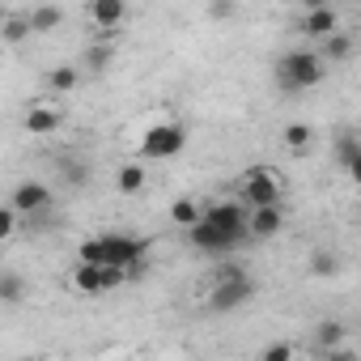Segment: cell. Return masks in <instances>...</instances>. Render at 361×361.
<instances>
[{
  "label": "cell",
  "mask_w": 361,
  "mask_h": 361,
  "mask_svg": "<svg viewBox=\"0 0 361 361\" xmlns=\"http://www.w3.org/2000/svg\"><path fill=\"white\" fill-rule=\"evenodd\" d=\"M60 123H64V111L56 102H30L22 111V128L30 136H51V132H60Z\"/></svg>",
  "instance_id": "12"
},
{
  "label": "cell",
  "mask_w": 361,
  "mask_h": 361,
  "mask_svg": "<svg viewBox=\"0 0 361 361\" xmlns=\"http://www.w3.org/2000/svg\"><path fill=\"white\" fill-rule=\"evenodd\" d=\"M331 30H340V13H336V5H323V9H306V18H302V35L306 39H323V35H331Z\"/></svg>",
  "instance_id": "13"
},
{
  "label": "cell",
  "mask_w": 361,
  "mask_h": 361,
  "mask_svg": "<svg viewBox=\"0 0 361 361\" xmlns=\"http://www.w3.org/2000/svg\"><path fill=\"white\" fill-rule=\"evenodd\" d=\"M357 153H361V149H357V132L344 128V132L336 136V166H340L344 174H353V170H357Z\"/></svg>",
  "instance_id": "18"
},
{
  "label": "cell",
  "mask_w": 361,
  "mask_h": 361,
  "mask_svg": "<svg viewBox=\"0 0 361 361\" xmlns=\"http://www.w3.org/2000/svg\"><path fill=\"white\" fill-rule=\"evenodd\" d=\"M319 56H327V60L344 64V60L353 56V39H348L344 30H331V35H323V39H319Z\"/></svg>",
  "instance_id": "17"
},
{
  "label": "cell",
  "mask_w": 361,
  "mask_h": 361,
  "mask_svg": "<svg viewBox=\"0 0 361 361\" xmlns=\"http://www.w3.org/2000/svg\"><path fill=\"white\" fill-rule=\"evenodd\" d=\"M298 5H306V9H323V5H331V0H298Z\"/></svg>",
  "instance_id": "30"
},
{
  "label": "cell",
  "mask_w": 361,
  "mask_h": 361,
  "mask_svg": "<svg viewBox=\"0 0 361 361\" xmlns=\"http://www.w3.org/2000/svg\"><path fill=\"white\" fill-rule=\"evenodd\" d=\"M281 230H285V200L247 209V238H276Z\"/></svg>",
  "instance_id": "11"
},
{
  "label": "cell",
  "mask_w": 361,
  "mask_h": 361,
  "mask_svg": "<svg viewBox=\"0 0 361 361\" xmlns=\"http://www.w3.org/2000/svg\"><path fill=\"white\" fill-rule=\"evenodd\" d=\"M238 13V0H209V18L213 22H230Z\"/></svg>",
  "instance_id": "29"
},
{
  "label": "cell",
  "mask_w": 361,
  "mask_h": 361,
  "mask_svg": "<svg viewBox=\"0 0 361 361\" xmlns=\"http://www.w3.org/2000/svg\"><path fill=\"white\" fill-rule=\"evenodd\" d=\"M145 183H149V174H145L140 161H123V166L115 170V192H119V196H140Z\"/></svg>",
  "instance_id": "14"
},
{
  "label": "cell",
  "mask_w": 361,
  "mask_h": 361,
  "mask_svg": "<svg viewBox=\"0 0 361 361\" xmlns=\"http://www.w3.org/2000/svg\"><path fill=\"white\" fill-rule=\"evenodd\" d=\"M85 18H90L94 30L115 35L128 22V0H85Z\"/></svg>",
  "instance_id": "10"
},
{
  "label": "cell",
  "mask_w": 361,
  "mask_h": 361,
  "mask_svg": "<svg viewBox=\"0 0 361 361\" xmlns=\"http://www.w3.org/2000/svg\"><path fill=\"white\" fill-rule=\"evenodd\" d=\"M314 340H319V348L327 353V348H336L340 340H344V323H336V319H323L319 327H314Z\"/></svg>",
  "instance_id": "24"
},
{
  "label": "cell",
  "mask_w": 361,
  "mask_h": 361,
  "mask_svg": "<svg viewBox=\"0 0 361 361\" xmlns=\"http://www.w3.org/2000/svg\"><path fill=\"white\" fill-rule=\"evenodd\" d=\"M310 272H314V276H336V272H340V259H336L331 251H314V255H310Z\"/></svg>",
  "instance_id": "25"
},
{
  "label": "cell",
  "mask_w": 361,
  "mask_h": 361,
  "mask_svg": "<svg viewBox=\"0 0 361 361\" xmlns=\"http://www.w3.org/2000/svg\"><path fill=\"white\" fill-rule=\"evenodd\" d=\"M9 204L18 217H30V213H43L51 209V188L43 183V178H22V183L9 192Z\"/></svg>",
  "instance_id": "8"
},
{
  "label": "cell",
  "mask_w": 361,
  "mask_h": 361,
  "mask_svg": "<svg viewBox=\"0 0 361 361\" xmlns=\"http://www.w3.org/2000/svg\"><path fill=\"white\" fill-rule=\"evenodd\" d=\"M128 281V268H102V264H85L77 259V268L68 272V285L85 298H98V293H111Z\"/></svg>",
  "instance_id": "6"
},
{
  "label": "cell",
  "mask_w": 361,
  "mask_h": 361,
  "mask_svg": "<svg viewBox=\"0 0 361 361\" xmlns=\"http://www.w3.org/2000/svg\"><path fill=\"white\" fill-rule=\"evenodd\" d=\"M111 56H115V47L111 43H94V47H85V64L98 73V68H106L111 64Z\"/></svg>",
  "instance_id": "27"
},
{
  "label": "cell",
  "mask_w": 361,
  "mask_h": 361,
  "mask_svg": "<svg viewBox=\"0 0 361 361\" xmlns=\"http://www.w3.org/2000/svg\"><path fill=\"white\" fill-rule=\"evenodd\" d=\"M200 213H204V209H200L192 196H183V200H174V204H170V221H174V226H183V230H188V226H196V221H200Z\"/></svg>",
  "instance_id": "22"
},
{
  "label": "cell",
  "mask_w": 361,
  "mask_h": 361,
  "mask_svg": "<svg viewBox=\"0 0 361 361\" xmlns=\"http://www.w3.org/2000/svg\"><path fill=\"white\" fill-rule=\"evenodd\" d=\"M0 39H5L9 47L26 43V39H30V22H26V13H13V18H5V22H0Z\"/></svg>",
  "instance_id": "21"
},
{
  "label": "cell",
  "mask_w": 361,
  "mask_h": 361,
  "mask_svg": "<svg viewBox=\"0 0 361 361\" xmlns=\"http://www.w3.org/2000/svg\"><path fill=\"white\" fill-rule=\"evenodd\" d=\"M149 238H140V234H94V238H85L81 247H77V259H85V264H102V268H140L145 264V255H149Z\"/></svg>",
  "instance_id": "1"
},
{
  "label": "cell",
  "mask_w": 361,
  "mask_h": 361,
  "mask_svg": "<svg viewBox=\"0 0 361 361\" xmlns=\"http://www.w3.org/2000/svg\"><path fill=\"white\" fill-rule=\"evenodd\" d=\"M26 293H30V281L22 272H13V268L0 272V306H22Z\"/></svg>",
  "instance_id": "15"
},
{
  "label": "cell",
  "mask_w": 361,
  "mask_h": 361,
  "mask_svg": "<svg viewBox=\"0 0 361 361\" xmlns=\"http://www.w3.org/2000/svg\"><path fill=\"white\" fill-rule=\"evenodd\" d=\"M276 5H298V0H276Z\"/></svg>",
  "instance_id": "31"
},
{
  "label": "cell",
  "mask_w": 361,
  "mask_h": 361,
  "mask_svg": "<svg viewBox=\"0 0 361 361\" xmlns=\"http://www.w3.org/2000/svg\"><path fill=\"white\" fill-rule=\"evenodd\" d=\"M183 149H188V128L174 123V119L153 123L145 132V140H140V157H149V161H170V157H178Z\"/></svg>",
  "instance_id": "5"
},
{
  "label": "cell",
  "mask_w": 361,
  "mask_h": 361,
  "mask_svg": "<svg viewBox=\"0 0 361 361\" xmlns=\"http://www.w3.org/2000/svg\"><path fill=\"white\" fill-rule=\"evenodd\" d=\"M60 178H64L68 188H85V183H90V166L68 153V157H60Z\"/></svg>",
  "instance_id": "20"
},
{
  "label": "cell",
  "mask_w": 361,
  "mask_h": 361,
  "mask_svg": "<svg viewBox=\"0 0 361 361\" xmlns=\"http://www.w3.org/2000/svg\"><path fill=\"white\" fill-rule=\"evenodd\" d=\"M255 298V281L247 276V268H238V264H217V272H213V285H209V310H217V314H230V310H238V306H247Z\"/></svg>",
  "instance_id": "2"
},
{
  "label": "cell",
  "mask_w": 361,
  "mask_h": 361,
  "mask_svg": "<svg viewBox=\"0 0 361 361\" xmlns=\"http://www.w3.org/2000/svg\"><path fill=\"white\" fill-rule=\"evenodd\" d=\"M259 361H293V344L289 340H276V344L259 348Z\"/></svg>",
  "instance_id": "28"
},
{
  "label": "cell",
  "mask_w": 361,
  "mask_h": 361,
  "mask_svg": "<svg viewBox=\"0 0 361 361\" xmlns=\"http://www.w3.org/2000/svg\"><path fill=\"white\" fill-rule=\"evenodd\" d=\"M281 145H285L289 153H306V149L314 145V128H310V123H285Z\"/></svg>",
  "instance_id": "19"
},
{
  "label": "cell",
  "mask_w": 361,
  "mask_h": 361,
  "mask_svg": "<svg viewBox=\"0 0 361 361\" xmlns=\"http://www.w3.org/2000/svg\"><path fill=\"white\" fill-rule=\"evenodd\" d=\"M188 243L196 247V251H204V255H230V251H238L243 247V238L238 234H226V230H217L213 221H196V226H188Z\"/></svg>",
  "instance_id": "7"
},
{
  "label": "cell",
  "mask_w": 361,
  "mask_h": 361,
  "mask_svg": "<svg viewBox=\"0 0 361 361\" xmlns=\"http://www.w3.org/2000/svg\"><path fill=\"white\" fill-rule=\"evenodd\" d=\"M323 73H327V64H323V56L310 51V47H293V51H285V56L276 60V81H281L285 94L314 90V85L323 81Z\"/></svg>",
  "instance_id": "3"
},
{
  "label": "cell",
  "mask_w": 361,
  "mask_h": 361,
  "mask_svg": "<svg viewBox=\"0 0 361 361\" xmlns=\"http://www.w3.org/2000/svg\"><path fill=\"white\" fill-rule=\"evenodd\" d=\"M238 200H243L247 209L281 204V200H285V178H281V170H272V166H251V170L238 178Z\"/></svg>",
  "instance_id": "4"
},
{
  "label": "cell",
  "mask_w": 361,
  "mask_h": 361,
  "mask_svg": "<svg viewBox=\"0 0 361 361\" xmlns=\"http://www.w3.org/2000/svg\"><path fill=\"white\" fill-rule=\"evenodd\" d=\"M47 85H51L56 94H68V90H77V85H81V73H77L73 64H60V68H51V73H47Z\"/></svg>",
  "instance_id": "23"
},
{
  "label": "cell",
  "mask_w": 361,
  "mask_h": 361,
  "mask_svg": "<svg viewBox=\"0 0 361 361\" xmlns=\"http://www.w3.org/2000/svg\"><path fill=\"white\" fill-rule=\"evenodd\" d=\"M22 230V217L13 213V204H0V243H9Z\"/></svg>",
  "instance_id": "26"
},
{
  "label": "cell",
  "mask_w": 361,
  "mask_h": 361,
  "mask_svg": "<svg viewBox=\"0 0 361 361\" xmlns=\"http://www.w3.org/2000/svg\"><path fill=\"white\" fill-rule=\"evenodd\" d=\"M26 22H30V35H51V30H60L64 9H60V5H35V9L26 13Z\"/></svg>",
  "instance_id": "16"
},
{
  "label": "cell",
  "mask_w": 361,
  "mask_h": 361,
  "mask_svg": "<svg viewBox=\"0 0 361 361\" xmlns=\"http://www.w3.org/2000/svg\"><path fill=\"white\" fill-rule=\"evenodd\" d=\"M200 217L213 221V226L226 230V234H238V238L247 243V204H243V200H217V204H209Z\"/></svg>",
  "instance_id": "9"
}]
</instances>
